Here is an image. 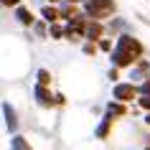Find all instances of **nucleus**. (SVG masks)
I'll use <instances>...</instances> for the list:
<instances>
[{
  "label": "nucleus",
  "instance_id": "1",
  "mask_svg": "<svg viewBox=\"0 0 150 150\" xmlns=\"http://www.w3.org/2000/svg\"><path fill=\"white\" fill-rule=\"evenodd\" d=\"M140 56H142V43L125 33V36L117 38V46L112 48L110 61L115 69H122V66H132L135 61H140Z\"/></svg>",
  "mask_w": 150,
  "mask_h": 150
},
{
  "label": "nucleus",
  "instance_id": "2",
  "mask_svg": "<svg viewBox=\"0 0 150 150\" xmlns=\"http://www.w3.org/2000/svg\"><path fill=\"white\" fill-rule=\"evenodd\" d=\"M112 10H115V0H84V13L92 21L107 18Z\"/></svg>",
  "mask_w": 150,
  "mask_h": 150
},
{
  "label": "nucleus",
  "instance_id": "3",
  "mask_svg": "<svg viewBox=\"0 0 150 150\" xmlns=\"http://www.w3.org/2000/svg\"><path fill=\"white\" fill-rule=\"evenodd\" d=\"M112 97H115V99H120V102H132L135 97H137V87H135L132 81H130V84H115Z\"/></svg>",
  "mask_w": 150,
  "mask_h": 150
},
{
  "label": "nucleus",
  "instance_id": "4",
  "mask_svg": "<svg viewBox=\"0 0 150 150\" xmlns=\"http://www.w3.org/2000/svg\"><path fill=\"white\" fill-rule=\"evenodd\" d=\"M33 97H36V102L41 104V107H54V104H59L56 102V97H51V92L46 89V84H36L33 87Z\"/></svg>",
  "mask_w": 150,
  "mask_h": 150
},
{
  "label": "nucleus",
  "instance_id": "5",
  "mask_svg": "<svg viewBox=\"0 0 150 150\" xmlns=\"http://www.w3.org/2000/svg\"><path fill=\"white\" fill-rule=\"evenodd\" d=\"M3 115H5V127L16 135V130H18V115H16V110L10 107V102H3Z\"/></svg>",
  "mask_w": 150,
  "mask_h": 150
},
{
  "label": "nucleus",
  "instance_id": "6",
  "mask_svg": "<svg viewBox=\"0 0 150 150\" xmlns=\"http://www.w3.org/2000/svg\"><path fill=\"white\" fill-rule=\"evenodd\" d=\"M112 117H115V115H112V112H107V115L102 117V122H99V127L94 130V135L99 137V140H104V137H107V132H110V125H112Z\"/></svg>",
  "mask_w": 150,
  "mask_h": 150
},
{
  "label": "nucleus",
  "instance_id": "7",
  "mask_svg": "<svg viewBox=\"0 0 150 150\" xmlns=\"http://www.w3.org/2000/svg\"><path fill=\"white\" fill-rule=\"evenodd\" d=\"M16 18H18V23H23V25H33V16H31V10L23 8V5H18V8H16Z\"/></svg>",
  "mask_w": 150,
  "mask_h": 150
},
{
  "label": "nucleus",
  "instance_id": "8",
  "mask_svg": "<svg viewBox=\"0 0 150 150\" xmlns=\"http://www.w3.org/2000/svg\"><path fill=\"white\" fill-rule=\"evenodd\" d=\"M89 41H97L99 36H102V25H99V21H92V23H87V33H84Z\"/></svg>",
  "mask_w": 150,
  "mask_h": 150
},
{
  "label": "nucleus",
  "instance_id": "9",
  "mask_svg": "<svg viewBox=\"0 0 150 150\" xmlns=\"http://www.w3.org/2000/svg\"><path fill=\"white\" fill-rule=\"evenodd\" d=\"M10 150H33V148L28 145V140H25V137L13 135V137H10Z\"/></svg>",
  "mask_w": 150,
  "mask_h": 150
},
{
  "label": "nucleus",
  "instance_id": "10",
  "mask_svg": "<svg viewBox=\"0 0 150 150\" xmlns=\"http://www.w3.org/2000/svg\"><path fill=\"white\" fill-rule=\"evenodd\" d=\"M41 16H43V21H46V23H56V18L61 16V13H59L56 8H48V5H46V8L41 10Z\"/></svg>",
  "mask_w": 150,
  "mask_h": 150
},
{
  "label": "nucleus",
  "instance_id": "11",
  "mask_svg": "<svg viewBox=\"0 0 150 150\" xmlns=\"http://www.w3.org/2000/svg\"><path fill=\"white\" fill-rule=\"evenodd\" d=\"M107 112H112V115H115V117H117V115H125V102H120V99H115V102H110L107 104Z\"/></svg>",
  "mask_w": 150,
  "mask_h": 150
},
{
  "label": "nucleus",
  "instance_id": "12",
  "mask_svg": "<svg viewBox=\"0 0 150 150\" xmlns=\"http://www.w3.org/2000/svg\"><path fill=\"white\" fill-rule=\"evenodd\" d=\"M61 36H66V31H64L61 25H56V23H51V38H61Z\"/></svg>",
  "mask_w": 150,
  "mask_h": 150
},
{
  "label": "nucleus",
  "instance_id": "13",
  "mask_svg": "<svg viewBox=\"0 0 150 150\" xmlns=\"http://www.w3.org/2000/svg\"><path fill=\"white\" fill-rule=\"evenodd\" d=\"M48 81H51V74L46 69H38V84H46L48 87Z\"/></svg>",
  "mask_w": 150,
  "mask_h": 150
},
{
  "label": "nucleus",
  "instance_id": "14",
  "mask_svg": "<svg viewBox=\"0 0 150 150\" xmlns=\"http://www.w3.org/2000/svg\"><path fill=\"white\" fill-rule=\"evenodd\" d=\"M137 102H140V107H142V110H148V112H150V94H142L140 99H137Z\"/></svg>",
  "mask_w": 150,
  "mask_h": 150
},
{
  "label": "nucleus",
  "instance_id": "15",
  "mask_svg": "<svg viewBox=\"0 0 150 150\" xmlns=\"http://www.w3.org/2000/svg\"><path fill=\"white\" fill-rule=\"evenodd\" d=\"M140 92H142V94H150V76H148V79H145V81H142Z\"/></svg>",
  "mask_w": 150,
  "mask_h": 150
},
{
  "label": "nucleus",
  "instance_id": "16",
  "mask_svg": "<svg viewBox=\"0 0 150 150\" xmlns=\"http://www.w3.org/2000/svg\"><path fill=\"white\" fill-rule=\"evenodd\" d=\"M3 5H18V0H3Z\"/></svg>",
  "mask_w": 150,
  "mask_h": 150
},
{
  "label": "nucleus",
  "instance_id": "17",
  "mask_svg": "<svg viewBox=\"0 0 150 150\" xmlns=\"http://www.w3.org/2000/svg\"><path fill=\"white\" fill-rule=\"evenodd\" d=\"M66 3H71V5H74V3H84V0H66Z\"/></svg>",
  "mask_w": 150,
  "mask_h": 150
},
{
  "label": "nucleus",
  "instance_id": "18",
  "mask_svg": "<svg viewBox=\"0 0 150 150\" xmlns=\"http://www.w3.org/2000/svg\"><path fill=\"white\" fill-rule=\"evenodd\" d=\"M145 122H148V125H150V112H148V117H145Z\"/></svg>",
  "mask_w": 150,
  "mask_h": 150
},
{
  "label": "nucleus",
  "instance_id": "19",
  "mask_svg": "<svg viewBox=\"0 0 150 150\" xmlns=\"http://www.w3.org/2000/svg\"><path fill=\"white\" fill-rule=\"evenodd\" d=\"M48 3H54V0H48Z\"/></svg>",
  "mask_w": 150,
  "mask_h": 150
}]
</instances>
